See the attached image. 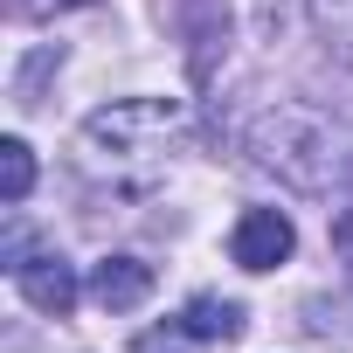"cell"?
Segmentation results:
<instances>
[{"mask_svg":"<svg viewBox=\"0 0 353 353\" xmlns=\"http://www.w3.org/2000/svg\"><path fill=\"white\" fill-rule=\"evenodd\" d=\"M250 152L298 194H325V201L353 194V111H332L319 97H284L250 125Z\"/></svg>","mask_w":353,"mask_h":353,"instance_id":"6da1fadb","label":"cell"},{"mask_svg":"<svg viewBox=\"0 0 353 353\" xmlns=\"http://www.w3.org/2000/svg\"><path fill=\"white\" fill-rule=\"evenodd\" d=\"M188 139V104L181 97H118L83 118V152L111 166H159Z\"/></svg>","mask_w":353,"mask_h":353,"instance_id":"7a4b0ae2","label":"cell"},{"mask_svg":"<svg viewBox=\"0 0 353 353\" xmlns=\"http://www.w3.org/2000/svg\"><path fill=\"white\" fill-rule=\"evenodd\" d=\"M291 250H298V229H291V215H277V208H243L236 229H229V256H236L243 270H277Z\"/></svg>","mask_w":353,"mask_h":353,"instance_id":"3957f363","label":"cell"},{"mask_svg":"<svg viewBox=\"0 0 353 353\" xmlns=\"http://www.w3.org/2000/svg\"><path fill=\"white\" fill-rule=\"evenodd\" d=\"M8 270H14L21 298H28L35 312H49V319H70L77 298H83V284H77V270H70L63 256H14Z\"/></svg>","mask_w":353,"mask_h":353,"instance_id":"277c9868","label":"cell"},{"mask_svg":"<svg viewBox=\"0 0 353 353\" xmlns=\"http://www.w3.org/2000/svg\"><path fill=\"white\" fill-rule=\"evenodd\" d=\"M90 298H97L104 312L145 305V298H152V263H145V256H104V263L90 270Z\"/></svg>","mask_w":353,"mask_h":353,"instance_id":"5b68a950","label":"cell"},{"mask_svg":"<svg viewBox=\"0 0 353 353\" xmlns=\"http://www.w3.org/2000/svg\"><path fill=\"white\" fill-rule=\"evenodd\" d=\"M243 305L236 298H215V291H201V298H188V312H181V332L194 339V346H229V339H243Z\"/></svg>","mask_w":353,"mask_h":353,"instance_id":"8992f818","label":"cell"},{"mask_svg":"<svg viewBox=\"0 0 353 353\" xmlns=\"http://www.w3.org/2000/svg\"><path fill=\"white\" fill-rule=\"evenodd\" d=\"M28 188H35V152H28V139H0V201L21 208Z\"/></svg>","mask_w":353,"mask_h":353,"instance_id":"52a82bcc","label":"cell"},{"mask_svg":"<svg viewBox=\"0 0 353 353\" xmlns=\"http://www.w3.org/2000/svg\"><path fill=\"white\" fill-rule=\"evenodd\" d=\"M312 21L339 63H353V0H312Z\"/></svg>","mask_w":353,"mask_h":353,"instance_id":"ba28073f","label":"cell"},{"mask_svg":"<svg viewBox=\"0 0 353 353\" xmlns=\"http://www.w3.org/2000/svg\"><path fill=\"white\" fill-rule=\"evenodd\" d=\"M332 256L346 263V277H353V208H339L332 215Z\"/></svg>","mask_w":353,"mask_h":353,"instance_id":"9c48e42d","label":"cell"}]
</instances>
